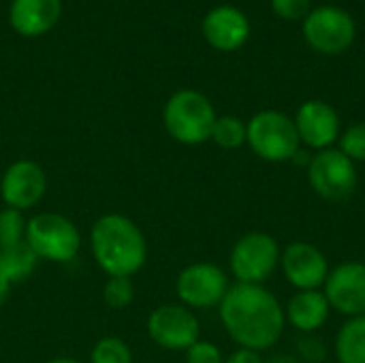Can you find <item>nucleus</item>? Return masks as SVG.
I'll use <instances>...</instances> for the list:
<instances>
[{
  "label": "nucleus",
  "instance_id": "obj_1",
  "mask_svg": "<svg viewBox=\"0 0 365 363\" xmlns=\"http://www.w3.org/2000/svg\"><path fill=\"white\" fill-rule=\"evenodd\" d=\"M218 317L240 349L257 353L274 349L287 325L280 300L263 285H231L218 306Z\"/></svg>",
  "mask_w": 365,
  "mask_h": 363
},
{
  "label": "nucleus",
  "instance_id": "obj_2",
  "mask_svg": "<svg viewBox=\"0 0 365 363\" xmlns=\"http://www.w3.org/2000/svg\"><path fill=\"white\" fill-rule=\"evenodd\" d=\"M90 250L107 276L133 278L148 261V240L124 214H103L90 229Z\"/></svg>",
  "mask_w": 365,
  "mask_h": 363
},
{
  "label": "nucleus",
  "instance_id": "obj_3",
  "mask_svg": "<svg viewBox=\"0 0 365 363\" xmlns=\"http://www.w3.org/2000/svg\"><path fill=\"white\" fill-rule=\"evenodd\" d=\"M216 118L212 101L203 92L190 88L173 92L163 109L165 131L182 145H201L210 141Z\"/></svg>",
  "mask_w": 365,
  "mask_h": 363
},
{
  "label": "nucleus",
  "instance_id": "obj_4",
  "mask_svg": "<svg viewBox=\"0 0 365 363\" xmlns=\"http://www.w3.org/2000/svg\"><path fill=\"white\" fill-rule=\"evenodd\" d=\"M26 244L38 261L71 263L81 250V233L71 218L38 212L26 223Z\"/></svg>",
  "mask_w": 365,
  "mask_h": 363
},
{
  "label": "nucleus",
  "instance_id": "obj_5",
  "mask_svg": "<svg viewBox=\"0 0 365 363\" xmlns=\"http://www.w3.org/2000/svg\"><path fill=\"white\" fill-rule=\"evenodd\" d=\"M246 143L265 163H291L302 148L293 118L276 109H265L250 118L246 124Z\"/></svg>",
  "mask_w": 365,
  "mask_h": 363
},
{
  "label": "nucleus",
  "instance_id": "obj_6",
  "mask_svg": "<svg viewBox=\"0 0 365 363\" xmlns=\"http://www.w3.org/2000/svg\"><path fill=\"white\" fill-rule=\"evenodd\" d=\"M282 248L278 240L263 231H250L242 235L229 255V270L235 282L263 285L280 267Z\"/></svg>",
  "mask_w": 365,
  "mask_h": 363
},
{
  "label": "nucleus",
  "instance_id": "obj_7",
  "mask_svg": "<svg viewBox=\"0 0 365 363\" xmlns=\"http://www.w3.org/2000/svg\"><path fill=\"white\" fill-rule=\"evenodd\" d=\"M306 171L310 188L325 201H344L357 190V165L338 148L314 152Z\"/></svg>",
  "mask_w": 365,
  "mask_h": 363
},
{
  "label": "nucleus",
  "instance_id": "obj_8",
  "mask_svg": "<svg viewBox=\"0 0 365 363\" xmlns=\"http://www.w3.org/2000/svg\"><path fill=\"white\" fill-rule=\"evenodd\" d=\"M231 282L222 267L214 263H190L175 278V293L180 304L190 310L218 308L225 300Z\"/></svg>",
  "mask_w": 365,
  "mask_h": 363
},
{
  "label": "nucleus",
  "instance_id": "obj_9",
  "mask_svg": "<svg viewBox=\"0 0 365 363\" xmlns=\"http://www.w3.org/2000/svg\"><path fill=\"white\" fill-rule=\"evenodd\" d=\"M150 340L165 351H188L201 340V323L197 315L182 304H163L154 308L145 321Z\"/></svg>",
  "mask_w": 365,
  "mask_h": 363
},
{
  "label": "nucleus",
  "instance_id": "obj_10",
  "mask_svg": "<svg viewBox=\"0 0 365 363\" xmlns=\"http://www.w3.org/2000/svg\"><path fill=\"white\" fill-rule=\"evenodd\" d=\"M304 36L308 45L321 53H342L355 41V21L344 9L319 6L306 15Z\"/></svg>",
  "mask_w": 365,
  "mask_h": 363
},
{
  "label": "nucleus",
  "instance_id": "obj_11",
  "mask_svg": "<svg viewBox=\"0 0 365 363\" xmlns=\"http://www.w3.org/2000/svg\"><path fill=\"white\" fill-rule=\"evenodd\" d=\"M47 193V173L45 169L30 160L19 158L11 163L0 178V199L6 208L26 212L41 203Z\"/></svg>",
  "mask_w": 365,
  "mask_h": 363
},
{
  "label": "nucleus",
  "instance_id": "obj_12",
  "mask_svg": "<svg viewBox=\"0 0 365 363\" xmlns=\"http://www.w3.org/2000/svg\"><path fill=\"white\" fill-rule=\"evenodd\" d=\"M280 267L287 282L295 291H317L323 289L331 267L321 248L310 242H291L280 255Z\"/></svg>",
  "mask_w": 365,
  "mask_h": 363
},
{
  "label": "nucleus",
  "instance_id": "obj_13",
  "mask_svg": "<svg viewBox=\"0 0 365 363\" xmlns=\"http://www.w3.org/2000/svg\"><path fill=\"white\" fill-rule=\"evenodd\" d=\"M323 293L338 315L365 317V263L346 261L336 265L323 285Z\"/></svg>",
  "mask_w": 365,
  "mask_h": 363
},
{
  "label": "nucleus",
  "instance_id": "obj_14",
  "mask_svg": "<svg viewBox=\"0 0 365 363\" xmlns=\"http://www.w3.org/2000/svg\"><path fill=\"white\" fill-rule=\"evenodd\" d=\"M295 128L299 141L314 152L329 150L340 139V116L338 111L325 101H306L295 118Z\"/></svg>",
  "mask_w": 365,
  "mask_h": 363
},
{
  "label": "nucleus",
  "instance_id": "obj_15",
  "mask_svg": "<svg viewBox=\"0 0 365 363\" xmlns=\"http://www.w3.org/2000/svg\"><path fill=\"white\" fill-rule=\"evenodd\" d=\"M203 36L218 51H235L248 41L250 21L240 9L222 4L205 15Z\"/></svg>",
  "mask_w": 365,
  "mask_h": 363
},
{
  "label": "nucleus",
  "instance_id": "obj_16",
  "mask_svg": "<svg viewBox=\"0 0 365 363\" xmlns=\"http://www.w3.org/2000/svg\"><path fill=\"white\" fill-rule=\"evenodd\" d=\"M62 0H13L9 6L11 28L28 39L47 34L60 19Z\"/></svg>",
  "mask_w": 365,
  "mask_h": 363
},
{
  "label": "nucleus",
  "instance_id": "obj_17",
  "mask_svg": "<svg viewBox=\"0 0 365 363\" xmlns=\"http://www.w3.org/2000/svg\"><path fill=\"white\" fill-rule=\"evenodd\" d=\"M331 315V306L321 289L297 291L284 306V319L299 334H317Z\"/></svg>",
  "mask_w": 365,
  "mask_h": 363
},
{
  "label": "nucleus",
  "instance_id": "obj_18",
  "mask_svg": "<svg viewBox=\"0 0 365 363\" xmlns=\"http://www.w3.org/2000/svg\"><path fill=\"white\" fill-rule=\"evenodd\" d=\"M36 263L38 259L26 242L0 248V278L11 287L26 282L36 270Z\"/></svg>",
  "mask_w": 365,
  "mask_h": 363
},
{
  "label": "nucleus",
  "instance_id": "obj_19",
  "mask_svg": "<svg viewBox=\"0 0 365 363\" xmlns=\"http://www.w3.org/2000/svg\"><path fill=\"white\" fill-rule=\"evenodd\" d=\"M338 363H365V317L349 319L336 334Z\"/></svg>",
  "mask_w": 365,
  "mask_h": 363
},
{
  "label": "nucleus",
  "instance_id": "obj_20",
  "mask_svg": "<svg viewBox=\"0 0 365 363\" xmlns=\"http://www.w3.org/2000/svg\"><path fill=\"white\" fill-rule=\"evenodd\" d=\"M212 141L222 150H237L246 143V122L235 116H218Z\"/></svg>",
  "mask_w": 365,
  "mask_h": 363
},
{
  "label": "nucleus",
  "instance_id": "obj_21",
  "mask_svg": "<svg viewBox=\"0 0 365 363\" xmlns=\"http://www.w3.org/2000/svg\"><path fill=\"white\" fill-rule=\"evenodd\" d=\"M90 363H133V351L122 338L107 336L92 347Z\"/></svg>",
  "mask_w": 365,
  "mask_h": 363
},
{
  "label": "nucleus",
  "instance_id": "obj_22",
  "mask_svg": "<svg viewBox=\"0 0 365 363\" xmlns=\"http://www.w3.org/2000/svg\"><path fill=\"white\" fill-rule=\"evenodd\" d=\"M135 300V282L128 276H109L103 285V302L113 310H124Z\"/></svg>",
  "mask_w": 365,
  "mask_h": 363
},
{
  "label": "nucleus",
  "instance_id": "obj_23",
  "mask_svg": "<svg viewBox=\"0 0 365 363\" xmlns=\"http://www.w3.org/2000/svg\"><path fill=\"white\" fill-rule=\"evenodd\" d=\"M26 223L24 212L13 208L0 210V248L26 242Z\"/></svg>",
  "mask_w": 365,
  "mask_h": 363
},
{
  "label": "nucleus",
  "instance_id": "obj_24",
  "mask_svg": "<svg viewBox=\"0 0 365 363\" xmlns=\"http://www.w3.org/2000/svg\"><path fill=\"white\" fill-rule=\"evenodd\" d=\"M340 152L344 156H349L355 165L365 163V122H357L353 126H349L342 135H340Z\"/></svg>",
  "mask_w": 365,
  "mask_h": 363
},
{
  "label": "nucleus",
  "instance_id": "obj_25",
  "mask_svg": "<svg viewBox=\"0 0 365 363\" xmlns=\"http://www.w3.org/2000/svg\"><path fill=\"white\" fill-rule=\"evenodd\" d=\"M295 357L304 363H325L327 362V344L317 334H302L295 340Z\"/></svg>",
  "mask_w": 365,
  "mask_h": 363
},
{
  "label": "nucleus",
  "instance_id": "obj_26",
  "mask_svg": "<svg viewBox=\"0 0 365 363\" xmlns=\"http://www.w3.org/2000/svg\"><path fill=\"white\" fill-rule=\"evenodd\" d=\"M186 363H225L222 351L210 340H197L186 351Z\"/></svg>",
  "mask_w": 365,
  "mask_h": 363
},
{
  "label": "nucleus",
  "instance_id": "obj_27",
  "mask_svg": "<svg viewBox=\"0 0 365 363\" xmlns=\"http://www.w3.org/2000/svg\"><path fill=\"white\" fill-rule=\"evenodd\" d=\"M272 6L284 19H302L310 13V0H272Z\"/></svg>",
  "mask_w": 365,
  "mask_h": 363
},
{
  "label": "nucleus",
  "instance_id": "obj_28",
  "mask_svg": "<svg viewBox=\"0 0 365 363\" xmlns=\"http://www.w3.org/2000/svg\"><path fill=\"white\" fill-rule=\"evenodd\" d=\"M225 363H265L263 362V357H261V353H257V351H248V349H237L235 353H231Z\"/></svg>",
  "mask_w": 365,
  "mask_h": 363
},
{
  "label": "nucleus",
  "instance_id": "obj_29",
  "mask_svg": "<svg viewBox=\"0 0 365 363\" xmlns=\"http://www.w3.org/2000/svg\"><path fill=\"white\" fill-rule=\"evenodd\" d=\"M310 160H312V156H310V152L308 150H297L295 152V156L291 158V163H295V165H304L306 169H308V165H310Z\"/></svg>",
  "mask_w": 365,
  "mask_h": 363
},
{
  "label": "nucleus",
  "instance_id": "obj_30",
  "mask_svg": "<svg viewBox=\"0 0 365 363\" xmlns=\"http://www.w3.org/2000/svg\"><path fill=\"white\" fill-rule=\"evenodd\" d=\"M11 289H13V287H11L6 280L0 278V306L6 304V300H9V295H11Z\"/></svg>",
  "mask_w": 365,
  "mask_h": 363
},
{
  "label": "nucleus",
  "instance_id": "obj_31",
  "mask_svg": "<svg viewBox=\"0 0 365 363\" xmlns=\"http://www.w3.org/2000/svg\"><path fill=\"white\" fill-rule=\"evenodd\" d=\"M265 363H299V359L295 355H274L272 359H267Z\"/></svg>",
  "mask_w": 365,
  "mask_h": 363
},
{
  "label": "nucleus",
  "instance_id": "obj_32",
  "mask_svg": "<svg viewBox=\"0 0 365 363\" xmlns=\"http://www.w3.org/2000/svg\"><path fill=\"white\" fill-rule=\"evenodd\" d=\"M47 363H83V362H79V359H75V357H53V359H49Z\"/></svg>",
  "mask_w": 365,
  "mask_h": 363
}]
</instances>
